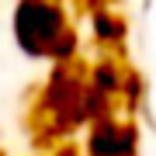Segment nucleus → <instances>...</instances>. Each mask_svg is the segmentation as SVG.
Instances as JSON below:
<instances>
[{
    "mask_svg": "<svg viewBox=\"0 0 156 156\" xmlns=\"http://www.w3.org/2000/svg\"><path fill=\"white\" fill-rule=\"evenodd\" d=\"M14 35H17V45L28 56H35V59L52 56L56 42L66 35L62 11L52 0H21L17 14H14Z\"/></svg>",
    "mask_w": 156,
    "mask_h": 156,
    "instance_id": "nucleus-1",
    "label": "nucleus"
},
{
    "mask_svg": "<svg viewBox=\"0 0 156 156\" xmlns=\"http://www.w3.org/2000/svg\"><path fill=\"white\" fill-rule=\"evenodd\" d=\"M135 135L118 122H101L90 135V153L94 156H132Z\"/></svg>",
    "mask_w": 156,
    "mask_h": 156,
    "instance_id": "nucleus-2",
    "label": "nucleus"
},
{
    "mask_svg": "<svg viewBox=\"0 0 156 156\" xmlns=\"http://www.w3.org/2000/svg\"><path fill=\"white\" fill-rule=\"evenodd\" d=\"M97 35L101 38H111V42H118L122 38V24H118V17H111V11H101L97 14Z\"/></svg>",
    "mask_w": 156,
    "mask_h": 156,
    "instance_id": "nucleus-3",
    "label": "nucleus"
}]
</instances>
